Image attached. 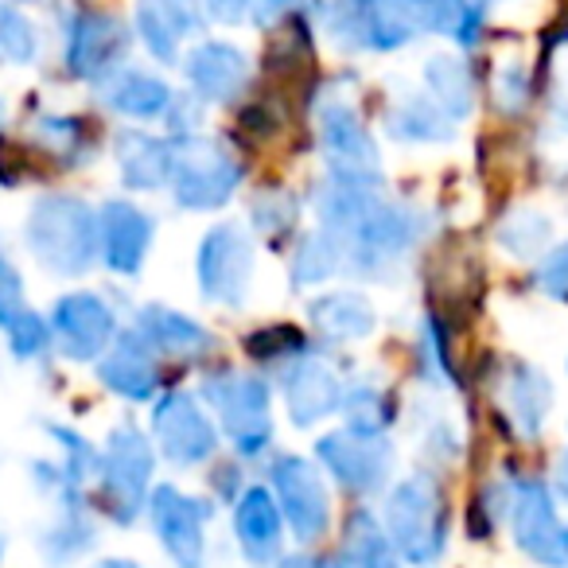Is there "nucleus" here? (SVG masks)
Listing matches in <instances>:
<instances>
[{"mask_svg": "<svg viewBox=\"0 0 568 568\" xmlns=\"http://www.w3.org/2000/svg\"><path fill=\"white\" fill-rule=\"evenodd\" d=\"M343 557L355 568H397L394 549L386 541V529L371 518V514H355L347 534V552Z\"/></svg>", "mask_w": 568, "mask_h": 568, "instance_id": "obj_31", "label": "nucleus"}, {"mask_svg": "<svg viewBox=\"0 0 568 568\" xmlns=\"http://www.w3.org/2000/svg\"><path fill=\"white\" fill-rule=\"evenodd\" d=\"M98 98H102L105 110L136 121L164 118L175 102L172 87L164 79H156L149 71H136V67H118L113 74H105L102 87H98Z\"/></svg>", "mask_w": 568, "mask_h": 568, "instance_id": "obj_21", "label": "nucleus"}, {"mask_svg": "<svg viewBox=\"0 0 568 568\" xmlns=\"http://www.w3.org/2000/svg\"><path fill=\"white\" fill-rule=\"evenodd\" d=\"M24 245L51 276H82L98 261V214L79 195H40L28 211Z\"/></svg>", "mask_w": 568, "mask_h": 568, "instance_id": "obj_1", "label": "nucleus"}, {"mask_svg": "<svg viewBox=\"0 0 568 568\" xmlns=\"http://www.w3.org/2000/svg\"><path fill=\"white\" fill-rule=\"evenodd\" d=\"M129 51V32L125 24H121L118 17H110V12H74L71 20H67V71L74 74V79H98L102 82L105 74H113L121 67V59H125Z\"/></svg>", "mask_w": 568, "mask_h": 568, "instance_id": "obj_12", "label": "nucleus"}, {"mask_svg": "<svg viewBox=\"0 0 568 568\" xmlns=\"http://www.w3.org/2000/svg\"><path fill=\"white\" fill-rule=\"evenodd\" d=\"M343 242L335 234H327V230H316V234H308L301 245H296L293 253V281L296 284H320L327 281V276L339 273L343 265Z\"/></svg>", "mask_w": 568, "mask_h": 568, "instance_id": "obj_30", "label": "nucleus"}, {"mask_svg": "<svg viewBox=\"0 0 568 568\" xmlns=\"http://www.w3.org/2000/svg\"><path fill=\"white\" fill-rule=\"evenodd\" d=\"M203 397L222 417V428L242 456H257L273 440V417H268V386L257 374H211L203 382Z\"/></svg>", "mask_w": 568, "mask_h": 568, "instance_id": "obj_4", "label": "nucleus"}, {"mask_svg": "<svg viewBox=\"0 0 568 568\" xmlns=\"http://www.w3.org/2000/svg\"><path fill=\"white\" fill-rule=\"evenodd\" d=\"M0 332H4V339H9V351L20 358V363H32V358H40L43 351L51 347V327L43 324V316H36L32 308H17L4 324H0Z\"/></svg>", "mask_w": 568, "mask_h": 568, "instance_id": "obj_35", "label": "nucleus"}, {"mask_svg": "<svg viewBox=\"0 0 568 568\" xmlns=\"http://www.w3.org/2000/svg\"><path fill=\"white\" fill-rule=\"evenodd\" d=\"M51 347L71 363H94L118 339V316L98 293H67L51 308Z\"/></svg>", "mask_w": 568, "mask_h": 568, "instance_id": "obj_9", "label": "nucleus"}, {"mask_svg": "<svg viewBox=\"0 0 568 568\" xmlns=\"http://www.w3.org/2000/svg\"><path fill=\"white\" fill-rule=\"evenodd\" d=\"M320 144H324V160L332 168L335 183L347 187H374L382 180V160L378 144L366 133L358 113L347 102H324L320 105Z\"/></svg>", "mask_w": 568, "mask_h": 568, "instance_id": "obj_8", "label": "nucleus"}, {"mask_svg": "<svg viewBox=\"0 0 568 568\" xmlns=\"http://www.w3.org/2000/svg\"><path fill=\"white\" fill-rule=\"evenodd\" d=\"M242 168L211 136H183L175 144L172 191L183 211H219L237 191Z\"/></svg>", "mask_w": 568, "mask_h": 568, "instance_id": "obj_3", "label": "nucleus"}, {"mask_svg": "<svg viewBox=\"0 0 568 568\" xmlns=\"http://www.w3.org/2000/svg\"><path fill=\"white\" fill-rule=\"evenodd\" d=\"M417 237V219L402 206H389L382 199H374L371 211L339 237L343 257L351 261V268H358L371 281H386V273L413 250Z\"/></svg>", "mask_w": 568, "mask_h": 568, "instance_id": "obj_6", "label": "nucleus"}, {"mask_svg": "<svg viewBox=\"0 0 568 568\" xmlns=\"http://www.w3.org/2000/svg\"><path fill=\"white\" fill-rule=\"evenodd\" d=\"M281 568H320V560H312V557H293V560H284Z\"/></svg>", "mask_w": 568, "mask_h": 568, "instance_id": "obj_44", "label": "nucleus"}, {"mask_svg": "<svg viewBox=\"0 0 568 568\" xmlns=\"http://www.w3.org/2000/svg\"><path fill=\"white\" fill-rule=\"evenodd\" d=\"M187 71V82L195 90V98H206V102H234L237 94L250 82V59L242 55L230 43H199L195 51L183 63Z\"/></svg>", "mask_w": 568, "mask_h": 568, "instance_id": "obj_20", "label": "nucleus"}, {"mask_svg": "<svg viewBox=\"0 0 568 568\" xmlns=\"http://www.w3.org/2000/svg\"><path fill=\"white\" fill-rule=\"evenodd\" d=\"M206 9H211L214 20H222V24H234V20H242L245 12H250V0H203Z\"/></svg>", "mask_w": 568, "mask_h": 568, "instance_id": "obj_40", "label": "nucleus"}, {"mask_svg": "<svg viewBox=\"0 0 568 568\" xmlns=\"http://www.w3.org/2000/svg\"><path fill=\"white\" fill-rule=\"evenodd\" d=\"M339 409H347V420H351V433L358 436H382L386 433V397L378 394L374 386H355L347 397H343Z\"/></svg>", "mask_w": 568, "mask_h": 568, "instance_id": "obj_36", "label": "nucleus"}, {"mask_svg": "<svg viewBox=\"0 0 568 568\" xmlns=\"http://www.w3.org/2000/svg\"><path fill=\"white\" fill-rule=\"evenodd\" d=\"M284 402H288V417L296 425L312 428L343 405V386L332 366L304 351L301 358L284 363Z\"/></svg>", "mask_w": 568, "mask_h": 568, "instance_id": "obj_17", "label": "nucleus"}, {"mask_svg": "<svg viewBox=\"0 0 568 568\" xmlns=\"http://www.w3.org/2000/svg\"><path fill=\"white\" fill-rule=\"evenodd\" d=\"M40 59V32L12 4H0V63L28 67Z\"/></svg>", "mask_w": 568, "mask_h": 568, "instance_id": "obj_34", "label": "nucleus"}, {"mask_svg": "<svg viewBox=\"0 0 568 568\" xmlns=\"http://www.w3.org/2000/svg\"><path fill=\"white\" fill-rule=\"evenodd\" d=\"M537 288H541L549 301L568 304V245H557L549 250V257L537 268Z\"/></svg>", "mask_w": 568, "mask_h": 568, "instance_id": "obj_38", "label": "nucleus"}, {"mask_svg": "<svg viewBox=\"0 0 568 568\" xmlns=\"http://www.w3.org/2000/svg\"><path fill=\"white\" fill-rule=\"evenodd\" d=\"M195 281L211 304L242 308L253 281V242L237 222H219L206 230L195 253Z\"/></svg>", "mask_w": 568, "mask_h": 568, "instance_id": "obj_7", "label": "nucleus"}, {"mask_svg": "<svg viewBox=\"0 0 568 568\" xmlns=\"http://www.w3.org/2000/svg\"><path fill=\"white\" fill-rule=\"evenodd\" d=\"M552 483H557V490H560V498L568 503V452L560 456V464H557V475H552Z\"/></svg>", "mask_w": 568, "mask_h": 568, "instance_id": "obj_42", "label": "nucleus"}, {"mask_svg": "<svg viewBox=\"0 0 568 568\" xmlns=\"http://www.w3.org/2000/svg\"><path fill=\"white\" fill-rule=\"evenodd\" d=\"M498 242H503V250H510L514 257H541V253H549L552 222L537 211H518L498 226Z\"/></svg>", "mask_w": 568, "mask_h": 568, "instance_id": "obj_32", "label": "nucleus"}, {"mask_svg": "<svg viewBox=\"0 0 568 568\" xmlns=\"http://www.w3.org/2000/svg\"><path fill=\"white\" fill-rule=\"evenodd\" d=\"M152 234L156 222L149 211L125 203V199H110L98 214V253L118 276H136L152 250Z\"/></svg>", "mask_w": 568, "mask_h": 568, "instance_id": "obj_16", "label": "nucleus"}, {"mask_svg": "<svg viewBox=\"0 0 568 568\" xmlns=\"http://www.w3.org/2000/svg\"><path fill=\"white\" fill-rule=\"evenodd\" d=\"M234 529H237V545H242V552L253 565H268L281 552V506L273 503L268 490L250 487L237 498Z\"/></svg>", "mask_w": 568, "mask_h": 568, "instance_id": "obj_25", "label": "nucleus"}, {"mask_svg": "<svg viewBox=\"0 0 568 568\" xmlns=\"http://www.w3.org/2000/svg\"><path fill=\"white\" fill-rule=\"evenodd\" d=\"M0 293H24V281H20V268L9 261L4 245H0Z\"/></svg>", "mask_w": 568, "mask_h": 568, "instance_id": "obj_41", "label": "nucleus"}, {"mask_svg": "<svg viewBox=\"0 0 568 568\" xmlns=\"http://www.w3.org/2000/svg\"><path fill=\"white\" fill-rule=\"evenodd\" d=\"M510 521L518 545L545 568H568V526L560 521L549 490L534 479L514 483Z\"/></svg>", "mask_w": 568, "mask_h": 568, "instance_id": "obj_10", "label": "nucleus"}, {"mask_svg": "<svg viewBox=\"0 0 568 568\" xmlns=\"http://www.w3.org/2000/svg\"><path fill=\"white\" fill-rule=\"evenodd\" d=\"M503 405L521 436H537L552 409V386L534 366H510L503 374Z\"/></svg>", "mask_w": 568, "mask_h": 568, "instance_id": "obj_26", "label": "nucleus"}, {"mask_svg": "<svg viewBox=\"0 0 568 568\" xmlns=\"http://www.w3.org/2000/svg\"><path fill=\"white\" fill-rule=\"evenodd\" d=\"M273 487L281 495L284 518L293 521V534L301 541H316L327 529L332 518V503H327L324 475L316 471V464L301 456H284L273 464Z\"/></svg>", "mask_w": 568, "mask_h": 568, "instance_id": "obj_15", "label": "nucleus"}, {"mask_svg": "<svg viewBox=\"0 0 568 568\" xmlns=\"http://www.w3.org/2000/svg\"><path fill=\"white\" fill-rule=\"evenodd\" d=\"M301 0H250V17L257 20L261 28L281 24L284 17H293V9Z\"/></svg>", "mask_w": 568, "mask_h": 568, "instance_id": "obj_39", "label": "nucleus"}, {"mask_svg": "<svg viewBox=\"0 0 568 568\" xmlns=\"http://www.w3.org/2000/svg\"><path fill=\"white\" fill-rule=\"evenodd\" d=\"M386 121H389V133L409 144H440L456 136L448 113H444L433 98H420V94H405L402 102L389 110Z\"/></svg>", "mask_w": 568, "mask_h": 568, "instance_id": "obj_28", "label": "nucleus"}, {"mask_svg": "<svg viewBox=\"0 0 568 568\" xmlns=\"http://www.w3.org/2000/svg\"><path fill=\"white\" fill-rule=\"evenodd\" d=\"M4 552H9V545H4V534H0V565H4Z\"/></svg>", "mask_w": 568, "mask_h": 568, "instance_id": "obj_46", "label": "nucleus"}, {"mask_svg": "<svg viewBox=\"0 0 568 568\" xmlns=\"http://www.w3.org/2000/svg\"><path fill=\"white\" fill-rule=\"evenodd\" d=\"M94 568H141L136 560H125V557H110V560H98Z\"/></svg>", "mask_w": 568, "mask_h": 568, "instance_id": "obj_43", "label": "nucleus"}, {"mask_svg": "<svg viewBox=\"0 0 568 568\" xmlns=\"http://www.w3.org/2000/svg\"><path fill=\"white\" fill-rule=\"evenodd\" d=\"M316 452L327 471L347 490H358V495H374V490L386 487L389 467H394V452H389V444L382 436H358L351 428L327 433L316 444Z\"/></svg>", "mask_w": 568, "mask_h": 568, "instance_id": "obj_14", "label": "nucleus"}, {"mask_svg": "<svg viewBox=\"0 0 568 568\" xmlns=\"http://www.w3.org/2000/svg\"><path fill=\"white\" fill-rule=\"evenodd\" d=\"M4 121H9V105H4V98H0V129H4Z\"/></svg>", "mask_w": 568, "mask_h": 568, "instance_id": "obj_45", "label": "nucleus"}, {"mask_svg": "<svg viewBox=\"0 0 568 568\" xmlns=\"http://www.w3.org/2000/svg\"><path fill=\"white\" fill-rule=\"evenodd\" d=\"M98 479H102V503L105 514L121 526L141 514L144 495H149L152 483V444L144 433H136L133 425H121L110 433L102 452V467H98Z\"/></svg>", "mask_w": 568, "mask_h": 568, "instance_id": "obj_5", "label": "nucleus"}, {"mask_svg": "<svg viewBox=\"0 0 568 568\" xmlns=\"http://www.w3.org/2000/svg\"><path fill=\"white\" fill-rule=\"evenodd\" d=\"M425 82L433 90V102L448 113L452 121L467 118L475 105V79L471 67L459 55H433L425 63Z\"/></svg>", "mask_w": 568, "mask_h": 568, "instance_id": "obj_29", "label": "nucleus"}, {"mask_svg": "<svg viewBox=\"0 0 568 568\" xmlns=\"http://www.w3.org/2000/svg\"><path fill=\"white\" fill-rule=\"evenodd\" d=\"M118 168L125 187L136 191H156L164 183H172V164H175V144L160 141V136L136 133V129H125L118 133Z\"/></svg>", "mask_w": 568, "mask_h": 568, "instance_id": "obj_24", "label": "nucleus"}, {"mask_svg": "<svg viewBox=\"0 0 568 568\" xmlns=\"http://www.w3.org/2000/svg\"><path fill=\"white\" fill-rule=\"evenodd\" d=\"M152 436H156L160 452H164L172 464L195 467L203 459L214 456L219 448V433H214L211 417L199 409V402L191 394H164L152 409Z\"/></svg>", "mask_w": 568, "mask_h": 568, "instance_id": "obj_11", "label": "nucleus"}, {"mask_svg": "<svg viewBox=\"0 0 568 568\" xmlns=\"http://www.w3.org/2000/svg\"><path fill=\"white\" fill-rule=\"evenodd\" d=\"M199 24V0H136V36L160 63H175L180 43L195 36Z\"/></svg>", "mask_w": 568, "mask_h": 568, "instance_id": "obj_19", "label": "nucleus"}, {"mask_svg": "<svg viewBox=\"0 0 568 568\" xmlns=\"http://www.w3.org/2000/svg\"><path fill=\"white\" fill-rule=\"evenodd\" d=\"M312 324L324 339L332 343H358L374 332L378 316H374L371 301L358 293H327L312 304Z\"/></svg>", "mask_w": 568, "mask_h": 568, "instance_id": "obj_27", "label": "nucleus"}, {"mask_svg": "<svg viewBox=\"0 0 568 568\" xmlns=\"http://www.w3.org/2000/svg\"><path fill=\"white\" fill-rule=\"evenodd\" d=\"M36 141L43 144L48 152L55 156H67V152H79L82 149V121L79 118H36L32 125Z\"/></svg>", "mask_w": 568, "mask_h": 568, "instance_id": "obj_37", "label": "nucleus"}, {"mask_svg": "<svg viewBox=\"0 0 568 568\" xmlns=\"http://www.w3.org/2000/svg\"><path fill=\"white\" fill-rule=\"evenodd\" d=\"M43 428H48V436L59 444V467L67 471V479H71L74 487L94 479L98 467H102V452H98L87 436L74 433V428H67V425H43Z\"/></svg>", "mask_w": 568, "mask_h": 568, "instance_id": "obj_33", "label": "nucleus"}, {"mask_svg": "<svg viewBox=\"0 0 568 568\" xmlns=\"http://www.w3.org/2000/svg\"><path fill=\"white\" fill-rule=\"evenodd\" d=\"M98 541V529L94 518L87 514V503H82V490L79 495H67L55 503V514L51 521L40 529V552L51 568H63L71 560H79L82 552H90Z\"/></svg>", "mask_w": 568, "mask_h": 568, "instance_id": "obj_22", "label": "nucleus"}, {"mask_svg": "<svg viewBox=\"0 0 568 568\" xmlns=\"http://www.w3.org/2000/svg\"><path fill=\"white\" fill-rule=\"evenodd\" d=\"M98 378H102V386L110 394L125 397V402H149L160 386L156 351L136 332L118 335L113 347L102 355V363H98Z\"/></svg>", "mask_w": 568, "mask_h": 568, "instance_id": "obj_18", "label": "nucleus"}, {"mask_svg": "<svg viewBox=\"0 0 568 568\" xmlns=\"http://www.w3.org/2000/svg\"><path fill=\"white\" fill-rule=\"evenodd\" d=\"M386 529L394 545L417 565H433L448 541V506L433 475L397 483L386 503Z\"/></svg>", "mask_w": 568, "mask_h": 568, "instance_id": "obj_2", "label": "nucleus"}, {"mask_svg": "<svg viewBox=\"0 0 568 568\" xmlns=\"http://www.w3.org/2000/svg\"><path fill=\"white\" fill-rule=\"evenodd\" d=\"M152 529H156L164 552L175 560V568H203V549H206V506L199 498L183 495L180 487H156L152 490Z\"/></svg>", "mask_w": 568, "mask_h": 568, "instance_id": "obj_13", "label": "nucleus"}, {"mask_svg": "<svg viewBox=\"0 0 568 568\" xmlns=\"http://www.w3.org/2000/svg\"><path fill=\"white\" fill-rule=\"evenodd\" d=\"M136 335L149 343L156 355L168 358H199L211 351V332L187 320L183 312H172L164 304H144L136 312Z\"/></svg>", "mask_w": 568, "mask_h": 568, "instance_id": "obj_23", "label": "nucleus"}]
</instances>
